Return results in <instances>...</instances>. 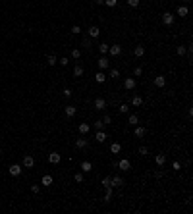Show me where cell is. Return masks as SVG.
<instances>
[{
    "label": "cell",
    "mask_w": 193,
    "mask_h": 214,
    "mask_svg": "<svg viewBox=\"0 0 193 214\" xmlns=\"http://www.w3.org/2000/svg\"><path fill=\"white\" fill-rule=\"evenodd\" d=\"M95 108H96V110H104V108H106V100H104L103 97L95 98Z\"/></svg>",
    "instance_id": "cell-5"
},
{
    "label": "cell",
    "mask_w": 193,
    "mask_h": 214,
    "mask_svg": "<svg viewBox=\"0 0 193 214\" xmlns=\"http://www.w3.org/2000/svg\"><path fill=\"white\" fill-rule=\"evenodd\" d=\"M108 52L112 54V56H120V52H122V46H120V45H112V46L108 48Z\"/></svg>",
    "instance_id": "cell-10"
},
{
    "label": "cell",
    "mask_w": 193,
    "mask_h": 214,
    "mask_svg": "<svg viewBox=\"0 0 193 214\" xmlns=\"http://www.w3.org/2000/svg\"><path fill=\"white\" fill-rule=\"evenodd\" d=\"M104 79H106V75H104V71H99L95 75V81L96 83H104Z\"/></svg>",
    "instance_id": "cell-20"
},
{
    "label": "cell",
    "mask_w": 193,
    "mask_h": 214,
    "mask_svg": "<svg viewBox=\"0 0 193 214\" xmlns=\"http://www.w3.org/2000/svg\"><path fill=\"white\" fill-rule=\"evenodd\" d=\"M19 174H21V166H19V164H12V166H10V175L18 177Z\"/></svg>",
    "instance_id": "cell-6"
},
{
    "label": "cell",
    "mask_w": 193,
    "mask_h": 214,
    "mask_svg": "<svg viewBox=\"0 0 193 214\" xmlns=\"http://www.w3.org/2000/svg\"><path fill=\"white\" fill-rule=\"evenodd\" d=\"M108 48H110V45H106V43H103V45H99V52H101V54H106V52H108Z\"/></svg>",
    "instance_id": "cell-24"
},
{
    "label": "cell",
    "mask_w": 193,
    "mask_h": 214,
    "mask_svg": "<svg viewBox=\"0 0 193 214\" xmlns=\"http://www.w3.org/2000/svg\"><path fill=\"white\" fill-rule=\"evenodd\" d=\"M56 56H54V54H48V56H46V64L48 66H56Z\"/></svg>",
    "instance_id": "cell-21"
},
{
    "label": "cell",
    "mask_w": 193,
    "mask_h": 214,
    "mask_svg": "<svg viewBox=\"0 0 193 214\" xmlns=\"http://www.w3.org/2000/svg\"><path fill=\"white\" fill-rule=\"evenodd\" d=\"M118 168H120V170H124V172H128V170L131 168V162H129L128 158H122V160L118 162Z\"/></svg>",
    "instance_id": "cell-3"
},
{
    "label": "cell",
    "mask_w": 193,
    "mask_h": 214,
    "mask_svg": "<svg viewBox=\"0 0 193 214\" xmlns=\"http://www.w3.org/2000/svg\"><path fill=\"white\" fill-rule=\"evenodd\" d=\"M77 129H79V133H89V129H91V125L89 123H79V127H77Z\"/></svg>",
    "instance_id": "cell-17"
},
{
    "label": "cell",
    "mask_w": 193,
    "mask_h": 214,
    "mask_svg": "<svg viewBox=\"0 0 193 214\" xmlns=\"http://www.w3.org/2000/svg\"><path fill=\"white\" fill-rule=\"evenodd\" d=\"M31 191H33V193H39V191H41V187H39V185H31Z\"/></svg>",
    "instance_id": "cell-45"
},
{
    "label": "cell",
    "mask_w": 193,
    "mask_h": 214,
    "mask_svg": "<svg viewBox=\"0 0 193 214\" xmlns=\"http://www.w3.org/2000/svg\"><path fill=\"white\" fill-rule=\"evenodd\" d=\"M162 23H164L166 27H170V25L174 23V14H170V12H164V14H162Z\"/></svg>",
    "instance_id": "cell-1"
},
{
    "label": "cell",
    "mask_w": 193,
    "mask_h": 214,
    "mask_svg": "<svg viewBox=\"0 0 193 214\" xmlns=\"http://www.w3.org/2000/svg\"><path fill=\"white\" fill-rule=\"evenodd\" d=\"M103 123L106 125V123H110V116H104V120H103Z\"/></svg>",
    "instance_id": "cell-47"
},
{
    "label": "cell",
    "mask_w": 193,
    "mask_h": 214,
    "mask_svg": "<svg viewBox=\"0 0 193 214\" xmlns=\"http://www.w3.org/2000/svg\"><path fill=\"white\" fill-rule=\"evenodd\" d=\"M71 33H73V35H77V33H81V29H79V25H73V27H71Z\"/></svg>",
    "instance_id": "cell-42"
},
{
    "label": "cell",
    "mask_w": 193,
    "mask_h": 214,
    "mask_svg": "<svg viewBox=\"0 0 193 214\" xmlns=\"http://www.w3.org/2000/svg\"><path fill=\"white\" fill-rule=\"evenodd\" d=\"M64 112H66V116H68V118H73L77 110L73 108V106H66V108H64Z\"/></svg>",
    "instance_id": "cell-15"
},
{
    "label": "cell",
    "mask_w": 193,
    "mask_h": 214,
    "mask_svg": "<svg viewBox=\"0 0 193 214\" xmlns=\"http://www.w3.org/2000/svg\"><path fill=\"white\" fill-rule=\"evenodd\" d=\"M75 147H77V149H85V147H87V139H77Z\"/></svg>",
    "instance_id": "cell-26"
},
{
    "label": "cell",
    "mask_w": 193,
    "mask_h": 214,
    "mask_svg": "<svg viewBox=\"0 0 193 214\" xmlns=\"http://www.w3.org/2000/svg\"><path fill=\"white\" fill-rule=\"evenodd\" d=\"M128 123H131V125H137V123H139V118L135 116V114H131V116L128 118Z\"/></svg>",
    "instance_id": "cell-28"
},
{
    "label": "cell",
    "mask_w": 193,
    "mask_h": 214,
    "mask_svg": "<svg viewBox=\"0 0 193 214\" xmlns=\"http://www.w3.org/2000/svg\"><path fill=\"white\" fill-rule=\"evenodd\" d=\"M23 166H25V168H33V166H35V158H33L31 154H25L23 156Z\"/></svg>",
    "instance_id": "cell-2"
},
{
    "label": "cell",
    "mask_w": 193,
    "mask_h": 214,
    "mask_svg": "<svg viewBox=\"0 0 193 214\" xmlns=\"http://www.w3.org/2000/svg\"><path fill=\"white\" fill-rule=\"evenodd\" d=\"M124 87H126V89H133V87H135V79L133 77H128L126 81H124Z\"/></svg>",
    "instance_id": "cell-16"
},
{
    "label": "cell",
    "mask_w": 193,
    "mask_h": 214,
    "mask_svg": "<svg viewBox=\"0 0 193 214\" xmlns=\"http://www.w3.org/2000/svg\"><path fill=\"white\" fill-rule=\"evenodd\" d=\"M120 150H122V145H120V143H112V145H110V152H112V154H118Z\"/></svg>",
    "instance_id": "cell-14"
},
{
    "label": "cell",
    "mask_w": 193,
    "mask_h": 214,
    "mask_svg": "<svg viewBox=\"0 0 193 214\" xmlns=\"http://www.w3.org/2000/svg\"><path fill=\"white\" fill-rule=\"evenodd\" d=\"M104 4H106L108 8H114L116 4H118V0H104Z\"/></svg>",
    "instance_id": "cell-33"
},
{
    "label": "cell",
    "mask_w": 193,
    "mask_h": 214,
    "mask_svg": "<svg viewBox=\"0 0 193 214\" xmlns=\"http://www.w3.org/2000/svg\"><path fill=\"white\" fill-rule=\"evenodd\" d=\"M95 127H96V129H103V127H104L103 120H96V122H95Z\"/></svg>",
    "instance_id": "cell-36"
},
{
    "label": "cell",
    "mask_w": 193,
    "mask_h": 214,
    "mask_svg": "<svg viewBox=\"0 0 193 214\" xmlns=\"http://www.w3.org/2000/svg\"><path fill=\"white\" fill-rule=\"evenodd\" d=\"M128 4L131 8H137V6H139V0H128Z\"/></svg>",
    "instance_id": "cell-37"
},
{
    "label": "cell",
    "mask_w": 193,
    "mask_h": 214,
    "mask_svg": "<svg viewBox=\"0 0 193 214\" xmlns=\"http://www.w3.org/2000/svg\"><path fill=\"white\" fill-rule=\"evenodd\" d=\"M96 64H99V70H106V68H108V66H110V60L106 58V56H103V58L99 60Z\"/></svg>",
    "instance_id": "cell-7"
},
{
    "label": "cell",
    "mask_w": 193,
    "mask_h": 214,
    "mask_svg": "<svg viewBox=\"0 0 193 214\" xmlns=\"http://www.w3.org/2000/svg\"><path fill=\"white\" fill-rule=\"evenodd\" d=\"M143 104V98L141 97H137V95H135L133 98H131V106H141Z\"/></svg>",
    "instance_id": "cell-23"
},
{
    "label": "cell",
    "mask_w": 193,
    "mask_h": 214,
    "mask_svg": "<svg viewBox=\"0 0 193 214\" xmlns=\"http://www.w3.org/2000/svg\"><path fill=\"white\" fill-rule=\"evenodd\" d=\"M79 56H81V52L77 50V48H73V50H71V58H73V60H79Z\"/></svg>",
    "instance_id": "cell-32"
},
{
    "label": "cell",
    "mask_w": 193,
    "mask_h": 214,
    "mask_svg": "<svg viewBox=\"0 0 193 214\" xmlns=\"http://www.w3.org/2000/svg\"><path fill=\"white\" fill-rule=\"evenodd\" d=\"M95 4H99V6H101V4H104V0H95Z\"/></svg>",
    "instance_id": "cell-48"
},
{
    "label": "cell",
    "mask_w": 193,
    "mask_h": 214,
    "mask_svg": "<svg viewBox=\"0 0 193 214\" xmlns=\"http://www.w3.org/2000/svg\"><path fill=\"white\" fill-rule=\"evenodd\" d=\"M135 137H139V139H141V137H145V133H147V129H145V127H141V125H135Z\"/></svg>",
    "instance_id": "cell-11"
},
{
    "label": "cell",
    "mask_w": 193,
    "mask_h": 214,
    "mask_svg": "<svg viewBox=\"0 0 193 214\" xmlns=\"http://www.w3.org/2000/svg\"><path fill=\"white\" fill-rule=\"evenodd\" d=\"M52 181H54V179H52V175H43V185H45V187L52 185Z\"/></svg>",
    "instance_id": "cell-22"
},
{
    "label": "cell",
    "mask_w": 193,
    "mask_h": 214,
    "mask_svg": "<svg viewBox=\"0 0 193 214\" xmlns=\"http://www.w3.org/2000/svg\"><path fill=\"white\" fill-rule=\"evenodd\" d=\"M62 95H64L66 98H70V97H71V89H64V91H62Z\"/></svg>",
    "instance_id": "cell-38"
},
{
    "label": "cell",
    "mask_w": 193,
    "mask_h": 214,
    "mask_svg": "<svg viewBox=\"0 0 193 214\" xmlns=\"http://www.w3.org/2000/svg\"><path fill=\"white\" fill-rule=\"evenodd\" d=\"M0 152H2V149H0Z\"/></svg>",
    "instance_id": "cell-50"
},
{
    "label": "cell",
    "mask_w": 193,
    "mask_h": 214,
    "mask_svg": "<svg viewBox=\"0 0 193 214\" xmlns=\"http://www.w3.org/2000/svg\"><path fill=\"white\" fill-rule=\"evenodd\" d=\"M172 168H174V170H180L181 166H180V162H174V164H172Z\"/></svg>",
    "instance_id": "cell-46"
},
{
    "label": "cell",
    "mask_w": 193,
    "mask_h": 214,
    "mask_svg": "<svg viewBox=\"0 0 193 214\" xmlns=\"http://www.w3.org/2000/svg\"><path fill=\"white\" fill-rule=\"evenodd\" d=\"M99 35H101V29H99V27H96V25L89 27V37H93V39H96Z\"/></svg>",
    "instance_id": "cell-13"
},
{
    "label": "cell",
    "mask_w": 193,
    "mask_h": 214,
    "mask_svg": "<svg viewBox=\"0 0 193 214\" xmlns=\"http://www.w3.org/2000/svg\"><path fill=\"white\" fill-rule=\"evenodd\" d=\"M118 110L122 112V114H126V112L129 110V106H128V104H120V108H118Z\"/></svg>",
    "instance_id": "cell-35"
},
{
    "label": "cell",
    "mask_w": 193,
    "mask_h": 214,
    "mask_svg": "<svg viewBox=\"0 0 193 214\" xmlns=\"http://www.w3.org/2000/svg\"><path fill=\"white\" fill-rule=\"evenodd\" d=\"M73 75H75V77H79V75H83V68H81L79 64H77L75 68H73Z\"/></svg>",
    "instance_id": "cell-29"
},
{
    "label": "cell",
    "mask_w": 193,
    "mask_h": 214,
    "mask_svg": "<svg viewBox=\"0 0 193 214\" xmlns=\"http://www.w3.org/2000/svg\"><path fill=\"white\" fill-rule=\"evenodd\" d=\"M187 14H189V10H187L186 6H180V8H178V16H181V18H186Z\"/></svg>",
    "instance_id": "cell-27"
},
{
    "label": "cell",
    "mask_w": 193,
    "mask_h": 214,
    "mask_svg": "<svg viewBox=\"0 0 193 214\" xmlns=\"http://www.w3.org/2000/svg\"><path fill=\"white\" fill-rule=\"evenodd\" d=\"M73 181L81 183V181H83V174H79V172H77V174H73Z\"/></svg>",
    "instance_id": "cell-31"
},
{
    "label": "cell",
    "mask_w": 193,
    "mask_h": 214,
    "mask_svg": "<svg viewBox=\"0 0 193 214\" xmlns=\"http://www.w3.org/2000/svg\"><path fill=\"white\" fill-rule=\"evenodd\" d=\"M133 54H135V56H137V58H141L143 54H145V48H143V46H135Z\"/></svg>",
    "instance_id": "cell-25"
},
{
    "label": "cell",
    "mask_w": 193,
    "mask_h": 214,
    "mask_svg": "<svg viewBox=\"0 0 193 214\" xmlns=\"http://www.w3.org/2000/svg\"><path fill=\"white\" fill-rule=\"evenodd\" d=\"M103 185H104V187H112V185H110V177H104V179H103Z\"/></svg>",
    "instance_id": "cell-41"
},
{
    "label": "cell",
    "mask_w": 193,
    "mask_h": 214,
    "mask_svg": "<svg viewBox=\"0 0 193 214\" xmlns=\"http://www.w3.org/2000/svg\"><path fill=\"white\" fill-rule=\"evenodd\" d=\"M106 189V195H104V202L110 201V197H112V187H104Z\"/></svg>",
    "instance_id": "cell-30"
},
{
    "label": "cell",
    "mask_w": 193,
    "mask_h": 214,
    "mask_svg": "<svg viewBox=\"0 0 193 214\" xmlns=\"http://www.w3.org/2000/svg\"><path fill=\"white\" fill-rule=\"evenodd\" d=\"M60 160H62V156L58 154V152H50V154H48V162L50 164H58Z\"/></svg>",
    "instance_id": "cell-8"
},
{
    "label": "cell",
    "mask_w": 193,
    "mask_h": 214,
    "mask_svg": "<svg viewBox=\"0 0 193 214\" xmlns=\"http://www.w3.org/2000/svg\"><path fill=\"white\" fill-rule=\"evenodd\" d=\"M81 170H83V172H91V170H93V164H91L89 160H83V162H81Z\"/></svg>",
    "instance_id": "cell-18"
},
{
    "label": "cell",
    "mask_w": 193,
    "mask_h": 214,
    "mask_svg": "<svg viewBox=\"0 0 193 214\" xmlns=\"http://www.w3.org/2000/svg\"><path fill=\"white\" fill-rule=\"evenodd\" d=\"M137 152H139V154H147L149 149H147V147H139V150H137Z\"/></svg>",
    "instance_id": "cell-39"
},
{
    "label": "cell",
    "mask_w": 193,
    "mask_h": 214,
    "mask_svg": "<svg viewBox=\"0 0 193 214\" xmlns=\"http://www.w3.org/2000/svg\"><path fill=\"white\" fill-rule=\"evenodd\" d=\"M141 73H143V70H141V68H135V71H133V75H135V77H139Z\"/></svg>",
    "instance_id": "cell-43"
},
{
    "label": "cell",
    "mask_w": 193,
    "mask_h": 214,
    "mask_svg": "<svg viewBox=\"0 0 193 214\" xmlns=\"http://www.w3.org/2000/svg\"><path fill=\"white\" fill-rule=\"evenodd\" d=\"M58 62H60V66H68V64H70V60H68V58H60Z\"/></svg>",
    "instance_id": "cell-40"
},
{
    "label": "cell",
    "mask_w": 193,
    "mask_h": 214,
    "mask_svg": "<svg viewBox=\"0 0 193 214\" xmlns=\"http://www.w3.org/2000/svg\"><path fill=\"white\" fill-rule=\"evenodd\" d=\"M154 162L158 164V166H162V164L166 162V154H156L154 156Z\"/></svg>",
    "instance_id": "cell-19"
},
{
    "label": "cell",
    "mask_w": 193,
    "mask_h": 214,
    "mask_svg": "<svg viewBox=\"0 0 193 214\" xmlns=\"http://www.w3.org/2000/svg\"><path fill=\"white\" fill-rule=\"evenodd\" d=\"M154 85L156 87H166V77L164 75H156L154 77Z\"/></svg>",
    "instance_id": "cell-9"
},
{
    "label": "cell",
    "mask_w": 193,
    "mask_h": 214,
    "mask_svg": "<svg viewBox=\"0 0 193 214\" xmlns=\"http://www.w3.org/2000/svg\"><path fill=\"white\" fill-rule=\"evenodd\" d=\"M181 2H189V0H181Z\"/></svg>",
    "instance_id": "cell-49"
},
{
    "label": "cell",
    "mask_w": 193,
    "mask_h": 214,
    "mask_svg": "<svg viewBox=\"0 0 193 214\" xmlns=\"http://www.w3.org/2000/svg\"><path fill=\"white\" fill-rule=\"evenodd\" d=\"M186 46H178V48H176V52H178V54H180V56H183V54H186Z\"/></svg>",
    "instance_id": "cell-34"
},
{
    "label": "cell",
    "mask_w": 193,
    "mask_h": 214,
    "mask_svg": "<svg viewBox=\"0 0 193 214\" xmlns=\"http://www.w3.org/2000/svg\"><path fill=\"white\" fill-rule=\"evenodd\" d=\"M118 75H120V71H118V70H112V71H110V77H118Z\"/></svg>",
    "instance_id": "cell-44"
},
{
    "label": "cell",
    "mask_w": 193,
    "mask_h": 214,
    "mask_svg": "<svg viewBox=\"0 0 193 214\" xmlns=\"http://www.w3.org/2000/svg\"><path fill=\"white\" fill-rule=\"evenodd\" d=\"M95 139H96V143H104L106 139H108V135H106V133H104L103 129H99V133H96V137H95Z\"/></svg>",
    "instance_id": "cell-12"
},
{
    "label": "cell",
    "mask_w": 193,
    "mask_h": 214,
    "mask_svg": "<svg viewBox=\"0 0 193 214\" xmlns=\"http://www.w3.org/2000/svg\"><path fill=\"white\" fill-rule=\"evenodd\" d=\"M110 185H112V187H122L124 179L120 177V175H114V177H110Z\"/></svg>",
    "instance_id": "cell-4"
}]
</instances>
